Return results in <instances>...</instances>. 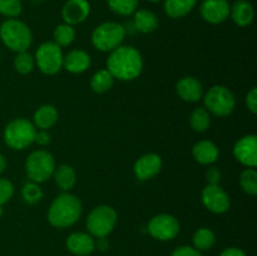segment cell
I'll use <instances>...</instances> for the list:
<instances>
[{"mask_svg": "<svg viewBox=\"0 0 257 256\" xmlns=\"http://www.w3.org/2000/svg\"><path fill=\"white\" fill-rule=\"evenodd\" d=\"M107 69L114 79L131 82L137 79L143 70V58L140 50L131 45H120L107 58Z\"/></svg>", "mask_w": 257, "mask_h": 256, "instance_id": "6da1fadb", "label": "cell"}, {"mask_svg": "<svg viewBox=\"0 0 257 256\" xmlns=\"http://www.w3.org/2000/svg\"><path fill=\"white\" fill-rule=\"evenodd\" d=\"M82 211V202L77 196L69 192H63L50 203L48 221L55 228L70 227L79 220Z\"/></svg>", "mask_w": 257, "mask_h": 256, "instance_id": "7a4b0ae2", "label": "cell"}, {"mask_svg": "<svg viewBox=\"0 0 257 256\" xmlns=\"http://www.w3.org/2000/svg\"><path fill=\"white\" fill-rule=\"evenodd\" d=\"M0 39L12 52H27L33 44V33L24 22L13 18L5 19L0 25Z\"/></svg>", "mask_w": 257, "mask_h": 256, "instance_id": "3957f363", "label": "cell"}, {"mask_svg": "<svg viewBox=\"0 0 257 256\" xmlns=\"http://www.w3.org/2000/svg\"><path fill=\"white\" fill-rule=\"evenodd\" d=\"M37 128L27 118H15L4 128L3 138L8 147L15 151H23L34 143Z\"/></svg>", "mask_w": 257, "mask_h": 256, "instance_id": "277c9868", "label": "cell"}, {"mask_svg": "<svg viewBox=\"0 0 257 256\" xmlns=\"http://www.w3.org/2000/svg\"><path fill=\"white\" fill-rule=\"evenodd\" d=\"M125 27L115 22H104L92 33V44L99 52H112L120 47L125 38Z\"/></svg>", "mask_w": 257, "mask_h": 256, "instance_id": "5b68a950", "label": "cell"}, {"mask_svg": "<svg viewBox=\"0 0 257 256\" xmlns=\"http://www.w3.org/2000/svg\"><path fill=\"white\" fill-rule=\"evenodd\" d=\"M202 98L206 109L216 117H227L236 107L235 94L225 85H213Z\"/></svg>", "mask_w": 257, "mask_h": 256, "instance_id": "8992f818", "label": "cell"}, {"mask_svg": "<svg viewBox=\"0 0 257 256\" xmlns=\"http://www.w3.org/2000/svg\"><path fill=\"white\" fill-rule=\"evenodd\" d=\"M117 211L108 205H100L93 208L88 215L85 225L93 237H107L117 225Z\"/></svg>", "mask_w": 257, "mask_h": 256, "instance_id": "52a82bcc", "label": "cell"}, {"mask_svg": "<svg viewBox=\"0 0 257 256\" xmlns=\"http://www.w3.org/2000/svg\"><path fill=\"white\" fill-rule=\"evenodd\" d=\"M55 160L50 152L45 150L33 151L25 162V171L32 182L43 183L53 177L55 170Z\"/></svg>", "mask_w": 257, "mask_h": 256, "instance_id": "ba28073f", "label": "cell"}, {"mask_svg": "<svg viewBox=\"0 0 257 256\" xmlns=\"http://www.w3.org/2000/svg\"><path fill=\"white\" fill-rule=\"evenodd\" d=\"M63 50L54 42H44L35 52V65L42 73L54 75L63 68Z\"/></svg>", "mask_w": 257, "mask_h": 256, "instance_id": "9c48e42d", "label": "cell"}, {"mask_svg": "<svg viewBox=\"0 0 257 256\" xmlns=\"http://www.w3.org/2000/svg\"><path fill=\"white\" fill-rule=\"evenodd\" d=\"M180 221L170 213H158L153 216L147 225V231L158 241H171L180 233Z\"/></svg>", "mask_w": 257, "mask_h": 256, "instance_id": "30bf717a", "label": "cell"}, {"mask_svg": "<svg viewBox=\"0 0 257 256\" xmlns=\"http://www.w3.org/2000/svg\"><path fill=\"white\" fill-rule=\"evenodd\" d=\"M201 200L210 212L217 215L227 212L231 207L230 196L220 185L206 186L201 193Z\"/></svg>", "mask_w": 257, "mask_h": 256, "instance_id": "8fae6325", "label": "cell"}, {"mask_svg": "<svg viewBox=\"0 0 257 256\" xmlns=\"http://www.w3.org/2000/svg\"><path fill=\"white\" fill-rule=\"evenodd\" d=\"M233 157L245 167L255 168L257 166V136L246 135L233 145Z\"/></svg>", "mask_w": 257, "mask_h": 256, "instance_id": "7c38bea8", "label": "cell"}, {"mask_svg": "<svg viewBox=\"0 0 257 256\" xmlns=\"http://www.w3.org/2000/svg\"><path fill=\"white\" fill-rule=\"evenodd\" d=\"M230 8L228 0H202L200 14L205 22L217 25L230 18Z\"/></svg>", "mask_w": 257, "mask_h": 256, "instance_id": "4fadbf2b", "label": "cell"}, {"mask_svg": "<svg viewBox=\"0 0 257 256\" xmlns=\"http://www.w3.org/2000/svg\"><path fill=\"white\" fill-rule=\"evenodd\" d=\"M162 158L157 153H146V155L141 156L135 163V171L136 177L140 181H148L151 178L156 177L158 173L162 170Z\"/></svg>", "mask_w": 257, "mask_h": 256, "instance_id": "5bb4252c", "label": "cell"}, {"mask_svg": "<svg viewBox=\"0 0 257 256\" xmlns=\"http://www.w3.org/2000/svg\"><path fill=\"white\" fill-rule=\"evenodd\" d=\"M90 4L88 0H67L62 8V19L65 24L78 25L88 19Z\"/></svg>", "mask_w": 257, "mask_h": 256, "instance_id": "9a60e30c", "label": "cell"}, {"mask_svg": "<svg viewBox=\"0 0 257 256\" xmlns=\"http://www.w3.org/2000/svg\"><path fill=\"white\" fill-rule=\"evenodd\" d=\"M176 92L178 97L182 100L188 103H196L202 99L203 94V85L197 78L195 77H183L176 84Z\"/></svg>", "mask_w": 257, "mask_h": 256, "instance_id": "2e32d148", "label": "cell"}, {"mask_svg": "<svg viewBox=\"0 0 257 256\" xmlns=\"http://www.w3.org/2000/svg\"><path fill=\"white\" fill-rule=\"evenodd\" d=\"M68 250L75 256H88L94 251L95 241L92 235L87 232H73L65 241Z\"/></svg>", "mask_w": 257, "mask_h": 256, "instance_id": "e0dca14e", "label": "cell"}, {"mask_svg": "<svg viewBox=\"0 0 257 256\" xmlns=\"http://www.w3.org/2000/svg\"><path fill=\"white\" fill-rule=\"evenodd\" d=\"M92 58L85 50L73 49L68 52L63 58V68L72 74H82L89 69Z\"/></svg>", "mask_w": 257, "mask_h": 256, "instance_id": "ac0fdd59", "label": "cell"}, {"mask_svg": "<svg viewBox=\"0 0 257 256\" xmlns=\"http://www.w3.org/2000/svg\"><path fill=\"white\" fill-rule=\"evenodd\" d=\"M192 156L200 165H212L218 160L220 150L212 141L203 140L196 143L192 148Z\"/></svg>", "mask_w": 257, "mask_h": 256, "instance_id": "d6986e66", "label": "cell"}, {"mask_svg": "<svg viewBox=\"0 0 257 256\" xmlns=\"http://www.w3.org/2000/svg\"><path fill=\"white\" fill-rule=\"evenodd\" d=\"M230 17L238 27H248L255 18V9L247 0H236L230 8Z\"/></svg>", "mask_w": 257, "mask_h": 256, "instance_id": "ffe728a7", "label": "cell"}, {"mask_svg": "<svg viewBox=\"0 0 257 256\" xmlns=\"http://www.w3.org/2000/svg\"><path fill=\"white\" fill-rule=\"evenodd\" d=\"M158 25H160V20L152 10L137 9L133 14V27L137 32L143 33V34H151L157 30Z\"/></svg>", "mask_w": 257, "mask_h": 256, "instance_id": "44dd1931", "label": "cell"}, {"mask_svg": "<svg viewBox=\"0 0 257 256\" xmlns=\"http://www.w3.org/2000/svg\"><path fill=\"white\" fill-rule=\"evenodd\" d=\"M58 118H59V114L54 105L43 104L33 114V124L37 130L48 131L58 122Z\"/></svg>", "mask_w": 257, "mask_h": 256, "instance_id": "7402d4cb", "label": "cell"}, {"mask_svg": "<svg viewBox=\"0 0 257 256\" xmlns=\"http://www.w3.org/2000/svg\"><path fill=\"white\" fill-rule=\"evenodd\" d=\"M197 0H165L163 10L171 19H181L195 9Z\"/></svg>", "mask_w": 257, "mask_h": 256, "instance_id": "603a6c76", "label": "cell"}, {"mask_svg": "<svg viewBox=\"0 0 257 256\" xmlns=\"http://www.w3.org/2000/svg\"><path fill=\"white\" fill-rule=\"evenodd\" d=\"M53 178L60 190L69 192L77 182V173L70 165H60L55 167Z\"/></svg>", "mask_w": 257, "mask_h": 256, "instance_id": "cb8c5ba5", "label": "cell"}, {"mask_svg": "<svg viewBox=\"0 0 257 256\" xmlns=\"http://www.w3.org/2000/svg\"><path fill=\"white\" fill-rule=\"evenodd\" d=\"M114 80V77L110 74L107 68L100 69L93 74L92 79H90V88L94 93L103 94V93H107L113 87Z\"/></svg>", "mask_w": 257, "mask_h": 256, "instance_id": "d4e9b609", "label": "cell"}, {"mask_svg": "<svg viewBox=\"0 0 257 256\" xmlns=\"http://www.w3.org/2000/svg\"><path fill=\"white\" fill-rule=\"evenodd\" d=\"M193 247L198 251H207L216 243V235L211 228L201 227L193 233Z\"/></svg>", "mask_w": 257, "mask_h": 256, "instance_id": "484cf974", "label": "cell"}, {"mask_svg": "<svg viewBox=\"0 0 257 256\" xmlns=\"http://www.w3.org/2000/svg\"><path fill=\"white\" fill-rule=\"evenodd\" d=\"M190 124L195 132H206L211 124L210 112L205 107H198L193 109V112L190 115Z\"/></svg>", "mask_w": 257, "mask_h": 256, "instance_id": "4316f807", "label": "cell"}, {"mask_svg": "<svg viewBox=\"0 0 257 256\" xmlns=\"http://www.w3.org/2000/svg\"><path fill=\"white\" fill-rule=\"evenodd\" d=\"M75 29L73 25L69 24H59L53 32V42L57 45H59L60 48L69 47L75 39Z\"/></svg>", "mask_w": 257, "mask_h": 256, "instance_id": "83f0119b", "label": "cell"}, {"mask_svg": "<svg viewBox=\"0 0 257 256\" xmlns=\"http://www.w3.org/2000/svg\"><path fill=\"white\" fill-rule=\"evenodd\" d=\"M140 0H107V5L114 14L128 17L135 14Z\"/></svg>", "mask_w": 257, "mask_h": 256, "instance_id": "f1b7e54d", "label": "cell"}, {"mask_svg": "<svg viewBox=\"0 0 257 256\" xmlns=\"http://www.w3.org/2000/svg\"><path fill=\"white\" fill-rule=\"evenodd\" d=\"M240 186L245 193L250 196L257 195V172L255 168L243 170L240 175Z\"/></svg>", "mask_w": 257, "mask_h": 256, "instance_id": "f546056e", "label": "cell"}, {"mask_svg": "<svg viewBox=\"0 0 257 256\" xmlns=\"http://www.w3.org/2000/svg\"><path fill=\"white\" fill-rule=\"evenodd\" d=\"M14 68L19 74H29L35 68L34 57L28 50L27 52L17 53V57L14 58Z\"/></svg>", "mask_w": 257, "mask_h": 256, "instance_id": "4dcf8cb0", "label": "cell"}, {"mask_svg": "<svg viewBox=\"0 0 257 256\" xmlns=\"http://www.w3.org/2000/svg\"><path fill=\"white\" fill-rule=\"evenodd\" d=\"M22 198L24 202H27L28 205H35V203L40 202L43 198V190L38 183L27 182L25 185H23L22 187Z\"/></svg>", "mask_w": 257, "mask_h": 256, "instance_id": "1f68e13d", "label": "cell"}, {"mask_svg": "<svg viewBox=\"0 0 257 256\" xmlns=\"http://www.w3.org/2000/svg\"><path fill=\"white\" fill-rule=\"evenodd\" d=\"M23 12L22 0H0V15L13 19L18 18Z\"/></svg>", "mask_w": 257, "mask_h": 256, "instance_id": "d6a6232c", "label": "cell"}, {"mask_svg": "<svg viewBox=\"0 0 257 256\" xmlns=\"http://www.w3.org/2000/svg\"><path fill=\"white\" fill-rule=\"evenodd\" d=\"M14 195V185L8 178H0V207L9 202Z\"/></svg>", "mask_w": 257, "mask_h": 256, "instance_id": "836d02e7", "label": "cell"}, {"mask_svg": "<svg viewBox=\"0 0 257 256\" xmlns=\"http://www.w3.org/2000/svg\"><path fill=\"white\" fill-rule=\"evenodd\" d=\"M171 256H202V253H201V251L196 250L193 246L183 245L175 248L172 253H171Z\"/></svg>", "mask_w": 257, "mask_h": 256, "instance_id": "e575fe53", "label": "cell"}, {"mask_svg": "<svg viewBox=\"0 0 257 256\" xmlns=\"http://www.w3.org/2000/svg\"><path fill=\"white\" fill-rule=\"evenodd\" d=\"M222 180V172L217 167H210L206 171V181L208 185H220Z\"/></svg>", "mask_w": 257, "mask_h": 256, "instance_id": "d590c367", "label": "cell"}, {"mask_svg": "<svg viewBox=\"0 0 257 256\" xmlns=\"http://www.w3.org/2000/svg\"><path fill=\"white\" fill-rule=\"evenodd\" d=\"M246 105L252 114L257 113V88L252 87L246 94Z\"/></svg>", "mask_w": 257, "mask_h": 256, "instance_id": "8d00e7d4", "label": "cell"}, {"mask_svg": "<svg viewBox=\"0 0 257 256\" xmlns=\"http://www.w3.org/2000/svg\"><path fill=\"white\" fill-rule=\"evenodd\" d=\"M34 142L39 146H47L50 143V133L45 130H37Z\"/></svg>", "mask_w": 257, "mask_h": 256, "instance_id": "74e56055", "label": "cell"}, {"mask_svg": "<svg viewBox=\"0 0 257 256\" xmlns=\"http://www.w3.org/2000/svg\"><path fill=\"white\" fill-rule=\"evenodd\" d=\"M220 256H247L245 251L240 247H227L220 253Z\"/></svg>", "mask_w": 257, "mask_h": 256, "instance_id": "f35d334b", "label": "cell"}, {"mask_svg": "<svg viewBox=\"0 0 257 256\" xmlns=\"http://www.w3.org/2000/svg\"><path fill=\"white\" fill-rule=\"evenodd\" d=\"M95 246H97V247H99L100 250H105V248L108 247V241L105 240V237H100V238H98V242L95 243Z\"/></svg>", "mask_w": 257, "mask_h": 256, "instance_id": "ab89813d", "label": "cell"}, {"mask_svg": "<svg viewBox=\"0 0 257 256\" xmlns=\"http://www.w3.org/2000/svg\"><path fill=\"white\" fill-rule=\"evenodd\" d=\"M5 168H7V158L4 157V155L0 153V175L4 172Z\"/></svg>", "mask_w": 257, "mask_h": 256, "instance_id": "60d3db41", "label": "cell"}, {"mask_svg": "<svg viewBox=\"0 0 257 256\" xmlns=\"http://www.w3.org/2000/svg\"><path fill=\"white\" fill-rule=\"evenodd\" d=\"M148 3H151V4H157V3H160L161 0H147Z\"/></svg>", "mask_w": 257, "mask_h": 256, "instance_id": "b9f144b4", "label": "cell"}]
</instances>
